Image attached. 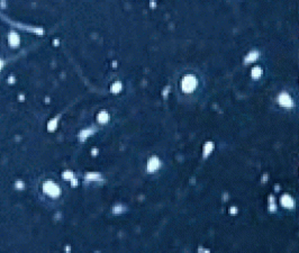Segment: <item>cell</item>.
<instances>
[]
</instances>
